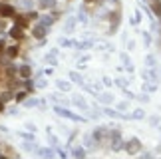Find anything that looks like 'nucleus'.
<instances>
[{
    "instance_id": "obj_1",
    "label": "nucleus",
    "mask_w": 161,
    "mask_h": 159,
    "mask_svg": "<svg viewBox=\"0 0 161 159\" xmlns=\"http://www.w3.org/2000/svg\"><path fill=\"white\" fill-rule=\"evenodd\" d=\"M0 16H14V8L6 6V4H0Z\"/></svg>"
},
{
    "instance_id": "obj_2",
    "label": "nucleus",
    "mask_w": 161,
    "mask_h": 159,
    "mask_svg": "<svg viewBox=\"0 0 161 159\" xmlns=\"http://www.w3.org/2000/svg\"><path fill=\"white\" fill-rule=\"evenodd\" d=\"M38 6H40L42 10L54 8V6H56V0H40V2H38Z\"/></svg>"
},
{
    "instance_id": "obj_3",
    "label": "nucleus",
    "mask_w": 161,
    "mask_h": 159,
    "mask_svg": "<svg viewBox=\"0 0 161 159\" xmlns=\"http://www.w3.org/2000/svg\"><path fill=\"white\" fill-rule=\"evenodd\" d=\"M32 34H34L36 38H44L46 36V28H44V24H40V26H36L34 30H32Z\"/></svg>"
},
{
    "instance_id": "obj_4",
    "label": "nucleus",
    "mask_w": 161,
    "mask_h": 159,
    "mask_svg": "<svg viewBox=\"0 0 161 159\" xmlns=\"http://www.w3.org/2000/svg\"><path fill=\"white\" fill-rule=\"evenodd\" d=\"M137 147H141V143H139L137 139H131V141H129V147H127V151H129V153H135Z\"/></svg>"
},
{
    "instance_id": "obj_5",
    "label": "nucleus",
    "mask_w": 161,
    "mask_h": 159,
    "mask_svg": "<svg viewBox=\"0 0 161 159\" xmlns=\"http://www.w3.org/2000/svg\"><path fill=\"white\" fill-rule=\"evenodd\" d=\"M10 36H14V38H22V28H20V26H14V28L10 30Z\"/></svg>"
},
{
    "instance_id": "obj_6",
    "label": "nucleus",
    "mask_w": 161,
    "mask_h": 159,
    "mask_svg": "<svg viewBox=\"0 0 161 159\" xmlns=\"http://www.w3.org/2000/svg\"><path fill=\"white\" fill-rule=\"evenodd\" d=\"M8 56H10V58L18 56V48H16V46H10V48H8Z\"/></svg>"
},
{
    "instance_id": "obj_7",
    "label": "nucleus",
    "mask_w": 161,
    "mask_h": 159,
    "mask_svg": "<svg viewBox=\"0 0 161 159\" xmlns=\"http://www.w3.org/2000/svg\"><path fill=\"white\" fill-rule=\"evenodd\" d=\"M20 74H22L24 78H28V76H30V68H28V66H22V68H20Z\"/></svg>"
},
{
    "instance_id": "obj_8",
    "label": "nucleus",
    "mask_w": 161,
    "mask_h": 159,
    "mask_svg": "<svg viewBox=\"0 0 161 159\" xmlns=\"http://www.w3.org/2000/svg\"><path fill=\"white\" fill-rule=\"evenodd\" d=\"M74 157H84V151L82 149H74Z\"/></svg>"
},
{
    "instance_id": "obj_9",
    "label": "nucleus",
    "mask_w": 161,
    "mask_h": 159,
    "mask_svg": "<svg viewBox=\"0 0 161 159\" xmlns=\"http://www.w3.org/2000/svg\"><path fill=\"white\" fill-rule=\"evenodd\" d=\"M24 97H26V94H24V92H20V94H18V96H16V100H18V102H22V100H24Z\"/></svg>"
},
{
    "instance_id": "obj_10",
    "label": "nucleus",
    "mask_w": 161,
    "mask_h": 159,
    "mask_svg": "<svg viewBox=\"0 0 161 159\" xmlns=\"http://www.w3.org/2000/svg\"><path fill=\"white\" fill-rule=\"evenodd\" d=\"M153 10H155L157 14H161V4H153Z\"/></svg>"
},
{
    "instance_id": "obj_11",
    "label": "nucleus",
    "mask_w": 161,
    "mask_h": 159,
    "mask_svg": "<svg viewBox=\"0 0 161 159\" xmlns=\"http://www.w3.org/2000/svg\"><path fill=\"white\" fill-rule=\"evenodd\" d=\"M133 117H143V112H141V109H137V112H135V116H133Z\"/></svg>"
},
{
    "instance_id": "obj_12",
    "label": "nucleus",
    "mask_w": 161,
    "mask_h": 159,
    "mask_svg": "<svg viewBox=\"0 0 161 159\" xmlns=\"http://www.w3.org/2000/svg\"><path fill=\"white\" fill-rule=\"evenodd\" d=\"M2 109H4V103H2V102H0V112H2Z\"/></svg>"
}]
</instances>
